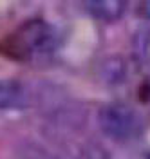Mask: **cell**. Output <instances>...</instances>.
I'll use <instances>...</instances> for the list:
<instances>
[{"label": "cell", "mask_w": 150, "mask_h": 159, "mask_svg": "<svg viewBox=\"0 0 150 159\" xmlns=\"http://www.w3.org/2000/svg\"><path fill=\"white\" fill-rule=\"evenodd\" d=\"M7 47L11 49V56L20 60L42 58L51 54L56 47V36L42 20H31L24 27L11 36Z\"/></svg>", "instance_id": "obj_2"}, {"label": "cell", "mask_w": 150, "mask_h": 159, "mask_svg": "<svg viewBox=\"0 0 150 159\" xmlns=\"http://www.w3.org/2000/svg\"><path fill=\"white\" fill-rule=\"evenodd\" d=\"M20 159H60L51 150L43 148L36 143H24L20 147Z\"/></svg>", "instance_id": "obj_6"}, {"label": "cell", "mask_w": 150, "mask_h": 159, "mask_svg": "<svg viewBox=\"0 0 150 159\" xmlns=\"http://www.w3.org/2000/svg\"><path fill=\"white\" fill-rule=\"evenodd\" d=\"M78 159H110L109 152L103 148L101 145L90 141V143H85L81 147L80 154H78Z\"/></svg>", "instance_id": "obj_7"}, {"label": "cell", "mask_w": 150, "mask_h": 159, "mask_svg": "<svg viewBox=\"0 0 150 159\" xmlns=\"http://www.w3.org/2000/svg\"><path fill=\"white\" fill-rule=\"evenodd\" d=\"M129 0H83L85 9L101 22H116L123 16Z\"/></svg>", "instance_id": "obj_4"}, {"label": "cell", "mask_w": 150, "mask_h": 159, "mask_svg": "<svg viewBox=\"0 0 150 159\" xmlns=\"http://www.w3.org/2000/svg\"><path fill=\"white\" fill-rule=\"evenodd\" d=\"M132 49H134V56L139 61L143 67L150 69V29L139 31L134 42H132Z\"/></svg>", "instance_id": "obj_5"}, {"label": "cell", "mask_w": 150, "mask_h": 159, "mask_svg": "<svg viewBox=\"0 0 150 159\" xmlns=\"http://www.w3.org/2000/svg\"><path fill=\"white\" fill-rule=\"evenodd\" d=\"M98 123L107 138L120 143H127L139 138L143 132L141 114L132 105L121 101H112L103 105L98 112Z\"/></svg>", "instance_id": "obj_1"}, {"label": "cell", "mask_w": 150, "mask_h": 159, "mask_svg": "<svg viewBox=\"0 0 150 159\" xmlns=\"http://www.w3.org/2000/svg\"><path fill=\"white\" fill-rule=\"evenodd\" d=\"M31 103L29 89L18 80H0V110L24 109Z\"/></svg>", "instance_id": "obj_3"}, {"label": "cell", "mask_w": 150, "mask_h": 159, "mask_svg": "<svg viewBox=\"0 0 150 159\" xmlns=\"http://www.w3.org/2000/svg\"><path fill=\"white\" fill-rule=\"evenodd\" d=\"M139 13H141V16H147V18H150V0H141Z\"/></svg>", "instance_id": "obj_8"}]
</instances>
